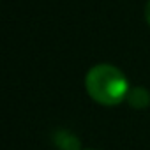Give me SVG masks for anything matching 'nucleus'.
Returning <instances> with one entry per match:
<instances>
[{
  "label": "nucleus",
  "instance_id": "nucleus-3",
  "mask_svg": "<svg viewBox=\"0 0 150 150\" xmlns=\"http://www.w3.org/2000/svg\"><path fill=\"white\" fill-rule=\"evenodd\" d=\"M53 139H55V145L60 148V150H80V141L76 136H72L71 132L67 131H58L53 134Z\"/></svg>",
  "mask_w": 150,
  "mask_h": 150
},
{
  "label": "nucleus",
  "instance_id": "nucleus-2",
  "mask_svg": "<svg viewBox=\"0 0 150 150\" xmlns=\"http://www.w3.org/2000/svg\"><path fill=\"white\" fill-rule=\"evenodd\" d=\"M127 103L134 110H145L150 104V92L145 87H134L127 94Z\"/></svg>",
  "mask_w": 150,
  "mask_h": 150
},
{
  "label": "nucleus",
  "instance_id": "nucleus-4",
  "mask_svg": "<svg viewBox=\"0 0 150 150\" xmlns=\"http://www.w3.org/2000/svg\"><path fill=\"white\" fill-rule=\"evenodd\" d=\"M145 18H146V21L150 25V0L146 2V6H145Z\"/></svg>",
  "mask_w": 150,
  "mask_h": 150
},
{
  "label": "nucleus",
  "instance_id": "nucleus-1",
  "mask_svg": "<svg viewBox=\"0 0 150 150\" xmlns=\"http://www.w3.org/2000/svg\"><path fill=\"white\" fill-rule=\"evenodd\" d=\"M88 96L103 106H117L127 99L129 81L124 72L111 64H97L85 76Z\"/></svg>",
  "mask_w": 150,
  "mask_h": 150
}]
</instances>
